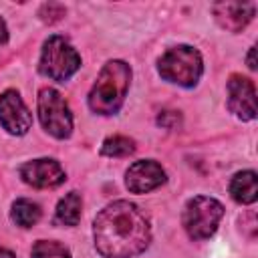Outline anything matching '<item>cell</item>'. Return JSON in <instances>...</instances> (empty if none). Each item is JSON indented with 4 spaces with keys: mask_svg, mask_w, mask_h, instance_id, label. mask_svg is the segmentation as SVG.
<instances>
[{
    "mask_svg": "<svg viewBox=\"0 0 258 258\" xmlns=\"http://www.w3.org/2000/svg\"><path fill=\"white\" fill-rule=\"evenodd\" d=\"M254 54H256V48L252 46L250 52H248V67H250L252 71H256V58H254Z\"/></svg>",
    "mask_w": 258,
    "mask_h": 258,
    "instance_id": "ffe728a7",
    "label": "cell"
},
{
    "mask_svg": "<svg viewBox=\"0 0 258 258\" xmlns=\"http://www.w3.org/2000/svg\"><path fill=\"white\" fill-rule=\"evenodd\" d=\"M81 67L79 52L71 46V42L58 34L48 36V40L42 46L40 54V73L52 81H67L71 79Z\"/></svg>",
    "mask_w": 258,
    "mask_h": 258,
    "instance_id": "5b68a950",
    "label": "cell"
},
{
    "mask_svg": "<svg viewBox=\"0 0 258 258\" xmlns=\"http://www.w3.org/2000/svg\"><path fill=\"white\" fill-rule=\"evenodd\" d=\"M20 177L24 179V183H28L36 189L56 187L67 179L64 169L60 167V163L56 159H48V157L26 161L20 167Z\"/></svg>",
    "mask_w": 258,
    "mask_h": 258,
    "instance_id": "ba28073f",
    "label": "cell"
},
{
    "mask_svg": "<svg viewBox=\"0 0 258 258\" xmlns=\"http://www.w3.org/2000/svg\"><path fill=\"white\" fill-rule=\"evenodd\" d=\"M0 125L12 135H24L32 127V115L28 107L12 89L0 95Z\"/></svg>",
    "mask_w": 258,
    "mask_h": 258,
    "instance_id": "52a82bcc",
    "label": "cell"
},
{
    "mask_svg": "<svg viewBox=\"0 0 258 258\" xmlns=\"http://www.w3.org/2000/svg\"><path fill=\"white\" fill-rule=\"evenodd\" d=\"M81 208H83V200L79 191H69L56 206L54 212V220L62 226H77L81 220Z\"/></svg>",
    "mask_w": 258,
    "mask_h": 258,
    "instance_id": "4fadbf2b",
    "label": "cell"
},
{
    "mask_svg": "<svg viewBox=\"0 0 258 258\" xmlns=\"http://www.w3.org/2000/svg\"><path fill=\"white\" fill-rule=\"evenodd\" d=\"M0 258H16V256H14V252H12V250H8V248H2V246H0Z\"/></svg>",
    "mask_w": 258,
    "mask_h": 258,
    "instance_id": "44dd1931",
    "label": "cell"
},
{
    "mask_svg": "<svg viewBox=\"0 0 258 258\" xmlns=\"http://www.w3.org/2000/svg\"><path fill=\"white\" fill-rule=\"evenodd\" d=\"M230 196L238 204H254L258 198L256 187V171H238L230 181Z\"/></svg>",
    "mask_w": 258,
    "mask_h": 258,
    "instance_id": "7c38bea8",
    "label": "cell"
},
{
    "mask_svg": "<svg viewBox=\"0 0 258 258\" xmlns=\"http://www.w3.org/2000/svg\"><path fill=\"white\" fill-rule=\"evenodd\" d=\"M157 123L167 127V129H173L177 123H179V115L175 111H163L159 117H157Z\"/></svg>",
    "mask_w": 258,
    "mask_h": 258,
    "instance_id": "ac0fdd59",
    "label": "cell"
},
{
    "mask_svg": "<svg viewBox=\"0 0 258 258\" xmlns=\"http://www.w3.org/2000/svg\"><path fill=\"white\" fill-rule=\"evenodd\" d=\"M40 206L38 204H34V202H30V200H16L14 204H12V212H10V218H12V222L16 224V226H20V228H30V226H34L38 220H40Z\"/></svg>",
    "mask_w": 258,
    "mask_h": 258,
    "instance_id": "5bb4252c",
    "label": "cell"
},
{
    "mask_svg": "<svg viewBox=\"0 0 258 258\" xmlns=\"http://www.w3.org/2000/svg\"><path fill=\"white\" fill-rule=\"evenodd\" d=\"M64 6H60V4H54V2H50V4H42V8H40V18L44 20V22H56L58 18H62L64 16Z\"/></svg>",
    "mask_w": 258,
    "mask_h": 258,
    "instance_id": "e0dca14e",
    "label": "cell"
},
{
    "mask_svg": "<svg viewBox=\"0 0 258 258\" xmlns=\"http://www.w3.org/2000/svg\"><path fill=\"white\" fill-rule=\"evenodd\" d=\"M157 71L169 83H175L179 87H194L204 73L202 54L187 44L171 46L161 54Z\"/></svg>",
    "mask_w": 258,
    "mask_h": 258,
    "instance_id": "3957f363",
    "label": "cell"
},
{
    "mask_svg": "<svg viewBox=\"0 0 258 258\" xmlns=\"http://www.w3.org/2000/svg\"><path fill=\"white\" fill-rule=\"evenodd\" d=\"M212 10L222 28L230 32H240L254 18L256 6L252 2H216Z\"/></svg>",
    "mask_w": 258,
    "mask_h": 258,
    "instance_id": "8fae6325",
    "label": "cell"
},
{
    "mask_svg": "<svg viewBox=\"0 0 258 258\" xmlns=\"http://www.w3.org/2000/svg\"><path fill=\"white\" fill-rule=\"evenodd\" d=\"M30 258H71V252L56 240H38L30 250Z\"/></svg>",
    "mask_w": 258,
    "mask_h": 258,
    "instance_id": "2e32d148",
    "label": "cell"
},
{
    "mask_svg": "<svg viewBox=\"0 0 258 258\" xmlns=\"http://www.w3.org/2000/svg\"><path fill=\"white\" fill-rule=\"evenodd\" d=\"M165 181L163 167L153 159L135 161L125 173V185L131 194H147Z\"/></svg>",
    "mask_w": 258,
    "mask_h": 258,
    "instance_id": "30bf717a",
    "label": "cell"
},
{
    "mask_svg": "<svg viewBox=\"0 0 258 258\" xmlns=\"http://www.w3.org/2000/svg\"><path fill=\"white\" fill-rule=\"evenodd\" d=\"M38 119L44 131L56 139H67L73 133V115L69 103L52 87H44L38 93Z\"/></svg>",
    "mask_w": 258,
    "mask_h": 258,
    "instance_id": "8992f818",
    "label": "cell"
},
{
    "mask_svg": "<svg viewBox=\"0 0 258 258\" xmlns=\"http://www.w3.org/2000/svg\"><path fill=\"white\" fill-rule=\"evenodd\" d=\"M228 107L242 121L256 117V87L242 75H232L228 81Z\"/></svg>",
    "mask_w": 258,
    "mask_h": 258,
    "instance_id": "9c48e42d",
    "label": "cell"
},
{
    "mask_svg": "<svg viewBox=\"0 0 258 258\" xmlns=\"http://www.w3.org/2000/svg\"><path fill=\"white\" fill-rule=\"evenodd\" d=\"M224 216V206L208 196H196L191 198L183 208V228L191 240H206L216 230Z\"/></svg>",
    "mask_w": 258,
    "mask_h": 258,
    "instance_id": "277c9868",
    "label": "cell"
},
{
    "mask_svg": "<svg viewBox=\"0 0 258 258\" xmlns=\"http://www.w3.org/2000/svg\"><path fill=\"white\" fill-rule=\"evenodd\" d=\"M8 40V28H6V22L0 18V44H6Z\"/></svg>",
    "mask_w": 258,
    "mask_h": 258,
    "instance_id": "d6986e66",
    "label": "cell"
},
{
    "mask_svg": "<svg viewBox=\"0 0 258 258\" xmlns=\"http://www.w3.org/2000/svg\"><path fill=\"white\" fill-rule=\"evenodd\" d=\"M95 248L105 258H133L151 240L145 214L127 200H117L99 212L93 224Z\"/></svg>",
    "mask_w": 258,
    "mask_h": 258,
    "instance_id": "6da1fadb",
    "label": "cell"
},
{
    "mask_svg": "<svg viewBox=\"0 0 258 258\" xmlns=\"http://www.w3.org/2000/svg\"><path fill=\"white\" fill-rule=\"evenodd\" d=\"M135 151V141L125 135H113L103 141L101 153L107 157H127Z\"/></svg>",
    "mask_w": 258,
    "mask_h": 258,
    "instance_id": "9a60e30c",
    "label": "cell"
},
{
    "mask_svg": "<svg viewBox=\"0 0 258 258\" xmlns=\"http://www.w3.org/2000/svg\"><path fill=\"white\" fill-rule=\"evenodd\" d=\"M129 83H131L129 64L123 60H109L101 69V73L89 93V107L93 109V113H97V115L117 113L125 101Z\"/></svg>",
    "mask_w": 258,
    "mask_h": 258,
    "instance_id": "7a4b0ae2",
    "label": "cell"
}]
</instances>
